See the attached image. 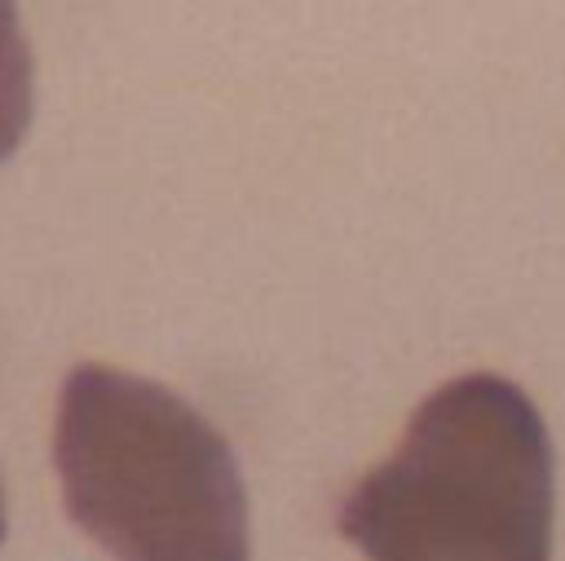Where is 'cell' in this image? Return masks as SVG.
<instances>
[{
    "instance_id": "1",
    "label": "cell",
    "mask_w": 565,
    "mask_h": 561,
    "mask_svg": "<svg viewBox=\"0 0 565 561\" xmlns=\"http://www.w3.org/2000/svg\"><path fill=\"white\" fill-rule=\"evenodd\" d=\"M366 561H547L552 442L503 375H459L424 398L397 451L340 504Z\"/></svg>"
},
{
    "instance_id": "2",
    "label": "cell",
    "mask_w": 565,
    "mask_h": 561,
    "mask_svg": "<svg viewBox=\"0 0 565 561\" xmlns=\"http://www.w3.org/2000/svg\"><path fill=\"white\" fill-rule=\"evenodd\" d=\"M53 464L71 521L110 561H252L230 442L154 380L75 367L57 402Z\"/></svg>"
},
{
    "instance_id": "3",
    "label": "cell",
    "mask_w": 565,
    "mask_h": 561,
    "mask_svg": "<svg viewBox=\"0 0 565 561\" xmlns=\"http://www.w3.org/2000/svg\"><path fill=\"white\" fill-rule=\"evenodd\" d=\"M31 115V57L13 13L0 4V159L18 146Z\"/></svg>"
},
{
    "instance_id": "4",
    "label": "cell",
    "mask_w": 565,
    "mask_h": 561,
    "mask_svg": "<svg viewBox=\"0 0 565 561\" xmlns=\"http://www.w3.org/2000/svg\"><path fill=\"white\" fill-rule=\"evenodd\" d=\"M0 539H4V490H0Z\"/></svg>"
}]
</instances>
